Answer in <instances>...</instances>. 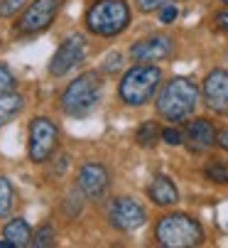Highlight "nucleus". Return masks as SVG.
<instances>
[{"label": "nucleus", "instance_id": "9", "mask_svg": "<svg viewBox=\"0 0 228 248\" xmlns=\"http://www.w3.org/2000/svg\"><path fill=\"white\" fill-rule=\"evenodd\" d=\"M108 219L118 231H135V229H140L145 224L147 214H145V209L135 199L118 197V199H113V204L108 209Z\"/></svg>", "mask_w": 228, "mask_h": 248}, {"label": "nucleus", "instance_id": "11", "mask_svg": "<svg viewBox=\"0 0 228 248\" xmlns=\"http://www.w3.org/2000/svg\"><path fill=\"white\" fill-rule=\"evenodd\" d=\"M204 103L211 111H228V72L213 69L204 79Z\"/></svg>", "mask_w": 228, "mask_h": 248}, {"label": "nucleus", "instance_id": "8", "mask_svg": "<svg viewBox=\"0 0 228 248\" xmlns=\"http://www.w3.org/2000/svg\"><path fill=\"white\" fill-rule=\"evenodd\" d=\"M86 54V40L81 34H69V37L59 45V49L54 52L52 62H49V74L52 77H64L66 72L79 64Z\"/></svg>", "mask_w": 228, "mask_h": 248}, {"label": "nucleus", "instance_id": "5", "mask_svg": "<svg viewBox=\"0 0 228 248\" xmlns=\"http://www.w3.org/2000/svg\"><path fill=\"white\" fill-rule=\"evenodd\" d=\"M130 25V8L125 0H98L86 13V27L101 37H116Z\"/></svg>", "mask_w": 228, "mask_h": 248}, {"label": "nucleus", "instance_id": "19", "mask_svg": "<svg viewBox=\"0 0 228 248\" xmlns=\"http://www.w3.org/2000/svg\"><path fill=\"white\" fill-rule=\"evenodd\" d=\"M13 209V185L0 177V217H8Z\"/></svg>", "mask_w": 228, "mask_h": 248}, {"label": "nucleus", "instance_id": "27", "mask_svg": "<svg viewBox=\"0 0 228 248\" xmlns=\"http://www.w3.org/2000/svg\"><path fill=\"white\" fill-rule=\"evenodd\" d=\"M66 165H69V157H66V155H61V162H57V165L52 167V172H49V174H52V177H54V174H61V172L66 170Z\"/></svg>", "mask_w": 228, "mask_h": 248}, {"label": "nucleus", "instance_id": "31", "mask_svg": "<svg viewBox=\"0 0 228 248\" xmlns=\"http://www.w3.org/2000/svg\"><path fill=\"white\" fill-rule=\"evenodd\" d=\"M223 3H226V5H228V0H223Z\"/></svg>", "mask_w": 228, "mask_h": 248}, {"label": "nucleus", "instance_id": "6", "mask_svg": "<svg viewBox=\"0 0 228 248\" xmlns=\"http://www.w3.org/2000/svg\"><path fill=\"white\" fill-rule=\"evenodd\" d=\"M59 130L49 118H32L30 123V160L45 162L57 148Z\"/></svg>", "mask_w": 228, "mask_h": 248}, {"label": "nucleus", "instance_id": "24", "mask_svg": "<svg viewBox=\"0 0 228 248\" xmlns=\"http://www.w3.org/2000/svg\"><path fill=\"white\" fill-rule=\"evenodd\" d=\"M121 66H123V57L121 54H108V59L103 64V72L106 74H113V72H118Z\"/></svg>", "mask_w": 228, "mask_h": 248}, {"label": "nucleus", "instance_id": "18", "mask_svg": "<svg viewBox=\"0 0 228 248\" xmlns=\"http://www.w3.org/2000/svg\"><path fill=\"white\" fill-rule=\"evenodd\" d=\"M204 174H206V180H211L216 185H228V165L221 160H211L204 167Z\"/></svg>", "mask_w": 228, "mask_h": 248}, {"label": "nucleus", "instance_id": "12", "mask_svg": "<svg viewBox=\"0 0 228 248\" xmlns=\"http://www.w3.org/2000/svg\"><path fill=\"white\" fill-rule=\"evenodd\" d=\"M172 54V40L165 34H155V37L140 40L130 47V57L135 62H162Z\"/></svg>", "mask_w": 228, "mask_h": 248}, {"label": "nucleus", "instance_id": "30", "mask_svg": "<svg viewBox=\"0 0 228 248\" xmlns=\"http://www.w3.org/2000/svg\"><path fill=\"white\" fill-rule=\"evenodd\" d=\"M0 248H17L10 238H0Z\"/></svg>", "mask_w": 228, "mask_h": 248}, {"label": "nucleus", "instance_id": "16", "mask_svg": "<svg viewBox=\"0 0 228 248\" xmlns=\"http://www.w3.org/2000/svg\"><path fill=\"white\" fill-rule=\"evenodd\" d=\"M3 236H5V238H10V241H13L17 248H22V246H30V238H32V233H30V226H27V221H25V219H13V221L5 226Z\"/></svg>", "mask_w": 228, "mask_h": 248}, {"label": "nucleus", "instance_id": "14", "mask_svg": "<svg viewBox=\"0 0 228 248\" xmlns=\"http://www.w3.org/2000/svg\"><path fill=\"white\" fill-rule=\"evenodd\" d=\"M147 194L157 206H172V204L179 202V192H177L174 182L165 174H157L155 180H152V185L147 187Z\"/></svg>", "mask_w": 228, "mask_h": 248}, {"label": "nucleus", "instance_id": "1", "mask_svg": "<svg viewBox=\"0 0 228 248\" xmlns=\"http://www.w3.org/2000/svg\"><path fill=\"white\" fill-rule=\"evenodd\" d=\"M197 103H199V86L186 77H174L157 93V113L165 121L177 123L192 116Z\"/></svg>", "mask_w": 228, "mask_h": 248}, {"label": "nucleus", "instance_id": "17", "mask_svg": "<svg viewBox=\"0 0 228 248\" xmlns=\"http://www.w3.org/2000/svg\"><path fill=\"white\" fill-rule=\"evenodd\" d=\"M157 138H162V130H160V125L155 121H145L137 128V133H135L137 145H142V148H152V145L157 143Z\"/></svg>", "mask_w": 228, "mask_h": 248}, {"label": "nucleus", "instance_id": "13", "mask_svg": "<svg viewBox=\"0 0 228 248\" xmlns=\"http://www.w3.org/2000/svg\"><path fill=\"white\" fill-rule=\"evenodd\" d=\"M184 135H186V140H189V148L197 150V153H199V150H209L211 145L218 143V133H216L213 123L206 121V118L189 121Z\"/></svg>", "mask_w": 228, "mask_h": 248}, {"label": "nucleus", "instance_id": "21", "mask_svg": "<svg viewBox=\"0 0 228 248\" xmlns=\"http://www.w3.org/2000/svg\"><path fill=\"white\" fill-rule=\"evenodd\" d=\"M15 89V77L10 74V69L0 64V93H10Z\"/></svg>", "mask_w": 228, "mask_h": 248}, {"label": "nucleus", "instance_id": "22", "mask_svg": "<svg viewBox=\"0 0 228 248\" xmlns=\"http://www.w3.org/2000/svg\"><path fill=\"white\" fill-rule=\"evenodd\" d=\"M135 3L142 13H155V10H162L165 5H169L172 0H135Z\"/></svg>", "mask_w": 228, "mask_h": 248}, {"label": "nucleus", "instance_id": "20", "mask_svg": "<svg viewBox=\"0 0 228 248\" xmlns=\"http://www.w3.org/2000/svg\"><path fill=\"white\" fill-rule=\"evenodd\" d=\"M54 243V231H52V226H42L40 231H37V236L30 241V246H34V248H45V246H52Z\"/></svg>", "mask_w": 228, "mask_h": 248}, {"label": "nucleus", "instance_id": "15", "mask_svg": "<svg viewBox=\"0 0 228 248\" xmlns=\"http://www.w3.org/2000/svg\"><path fill=\"white\" fill-rule=\"evenodd\" d=\"M25 106V98L20 93H0V125L10 123Z\"/></svg>", "mask_w": 228, "mask_h": 248}, {"label": "nucleus", "instance_id": "28", "mask_svg": "<svg viewBox=\"0 0 228 248\" xmlns=\"http://www.w3.org/2000/svg\"><path fill=\"white\" fill-rule=\"evenodd\" d=\"M216 25H218V27H221L223 32H228V10H226V13H218V15H216Z\"/></svg>", "mask_w": 228, "mask_h": 248}, {"label": "nucleus", "instance_id": "7", "mask_svg": "<svg viewBox=\"0 0 228 248\" xmlns=\"http://www.w3.org/2000/svg\"><path fill=\"white\" fill-rule=\"evenodd\" d=\"M61 0H34L27 5V10L17 20V32L20 34H37L47 30L54 22V15L59 13Z\"/></svg>", "mask_w": 228, "mask_h": 248}, {"label": "nucleus", "instance_id": "10", "mask_svg": "<svg viewBox=\"0 0 228 248\" xmlns=\"http://www.w3.org/2000/svg\"><path fill=\"white\" fill-rule=\"evenodd\" d=\"M79 187L91 202H101L108 192V172L103 165L86 162L79 172Z\"/></svg>", "mask_w": 228, "mask_h": 248}, {"label": "nucleus", "instance_id": "2", "mask_svg": "<svg viewBox=\"0 0 228 248\" xmlns=\"http://www.w3.org/2000/svg\"><path fill=\"white\" fill-rule=\"evenodd\" d=\"M101 89H103V79L98 72H84L79 79H74L59 103H61V111L69 113V116H86L96 108V103L101 98Z\"/></svg>", "mask_w": 228, "mask_h": 248}, {"label": "nucleus", "instance_id": "26", "mask_svg": "<svg viewBox=\"0 0 228 248\" xmlns=\"http://www.w3.org/2000/svg\"><path fill=\"white\" fill-rule=\"evenodd\" d=\"M174 20H177V8L169 3V5H165V8L160 10V22L169 25V22H174Z\"/></svg>", "mask_w": 228, "mask_h": 248}, {"label": "nucleus", "instance_id": "23", "mask_svg": "<svg viewBox=\"0 0 228 248\" xmlns=\"http://www.w3.org/2000/svg\"><path fill=\"white\" fill-rule=\"evenodd\" d=\"M22 0H0V17H10L20 10Z\"/></svg>", "mask_w": 228, "mask_h": 248}, {"label": "nucleus", "instance_id": "4", "mask_svg": "<svg viewBox=\"0 0 228 248\" xmlns=\"http://www.w3.org/2000/svg\"><path fill=\"white\" fill-rule=\"evenodd\" d=\"M160 81H162V69L160 66L137 64V66L125 72V77L118 86V96L128 106H142L155 96Z\"/></svg>", "mask_w": 228, "mask_h": 248}, {"label": "nucleus", "instance_id": "29", "mask_svg": "<svg viewBox=\"0 0 228 248\" xmlns=\"http://www.w3.org/2000/svg\"><path fill=\"white\" fill-rule=\"evenodd\" d=\"M218 145H221V148H223V150L228 153V128L218 133Z\"/></svg>", "mask_w": 228, "mask_h": 248}, {"label": "nucleus", "instance_id": "3", "mask_svg": "<svg viewBox=\"0 0 228 248\" xmlns=\"http://www.w3.org/2000/svg\"><path fill=\"white\" fill-rule=\"evenodd\" d=\"M155 238L165 248H192L204 243V229L186 214H167L157 221Z\"/></svg>", "mask_w": 228, "mask_h": 248}, {"label": "nucleus", "instance_id": "25", "mask_svg": "<svg viewBox=\"0 0 228 248\" xmlns=\"http://www.w3.org/2000/svg\"><path fill=\"white\" fill-rule=\"evenodd\" d=\"M162 140L167 145H182L184 140H182V133L177 130V128H165L162 130Z\"/></svg>", "mask_w": 228, "mask_h": 248}]
</instances>
